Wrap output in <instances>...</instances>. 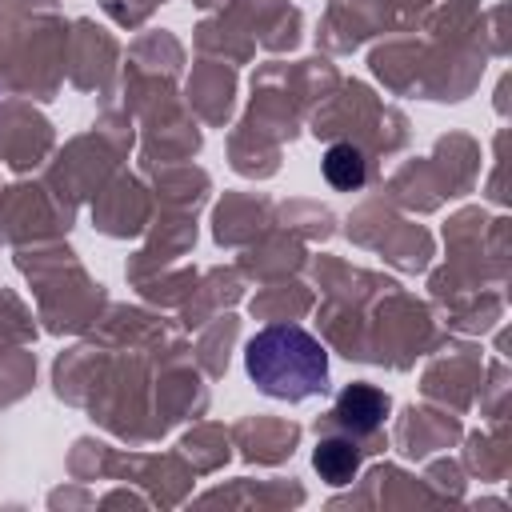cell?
Masks as SVG:
<instances>
[{
    "mask_svg": "<svg viewBox=\"0 0 512 512\" xmlns=\"http://www.w3.org/2000/svg\"><path fill=\"white\" fill-rule=\"evenodd\" d=\"M324 180L332 184V188H340V192H356V188H364V180H368V160H364V152L356 148V144H332L328 152H324Z\"/></svg>",
    "mask_w": 512,
    "mask_h": 512,
    "instance_id": "4",
    "label": "cell"
},
{
    "mask_svg": "<svg viewBox=\"0 0 512 512\" xmlns=\"http://www.w3.org/2000/svg\"><path fill=\"white\" fill-rule=\"evenodd\" d=\"M360 460H364V452H360V444H356L352 436H320L316 448H312V468H316L320 480H328L332 488L348 484V480L356 476Z\"/></svg>",
    "mask_w": 512,
    "mask_h": 512,
    "instance_id": "3",
    "label": "cell"
},
{
    "mask_svg": "<svg viewBox=\"0 0 512 512\" xmlns=\"http://www.w3.org/2000/svg\"><path fill=\"white\" fill-rule=\"evenodd\" d=\"M244 372L264 396L296 404L328 388V352L300 324H272L244 344Z\"/></svg>",
    "mask_w": 512,
    "mask_h": 512,
    "instance_id": "1",
    "label": "cell"
},
{
    "mask_svg": "<svg viewBox=\"0 0 512 512\" xmlns=\"http://www.w3.org/2000/svg\"><path fill=\"white\" fill-rule=\"evenodd\" d=\"M388 416V396L372 384H348L340 396H336V408H332V424H340L348 436H372L380 432Z\"/></svg>",
    "mask_w": 512,
    "mask_h": 512,
    "instance_id": "2",
    "label": "cell"
}]
</instances>
